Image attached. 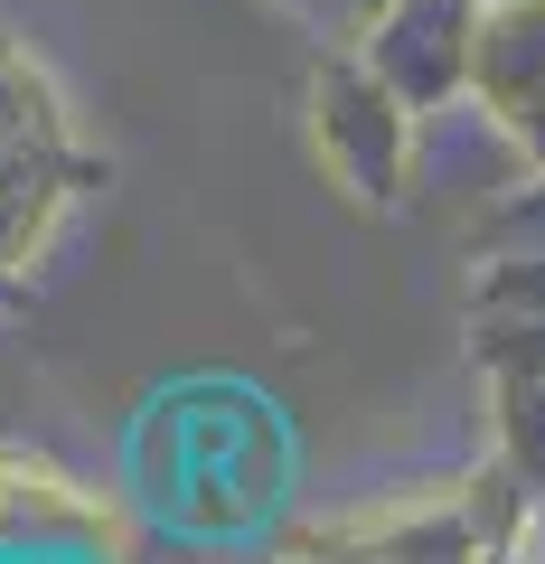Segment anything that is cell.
<instances>
[{
  "mask_svg": "<svg viewBox=\"0 0 545 564\" xmlns=\"http://www.w3.org/2000/svg\"><path fill=\"white\" fill-rule=\"evenodd\" d=\"M320 141H329V161L348 170V188L358 198H395L404 188V122H414V104L395 95V85L377 76V66H320Z\"/></svg>",
  "mask_w": 545,
  "mask_h": 564,
  "instance_id": "obj_1",
  "label": "cell"
},
{
  "mask_svg": "<svg viewBox=\"0 0 545 564\" xmlns=\"http://www.w3.org/2000/svg\"><path fill=\"white\" fill-rule=\"evenodd\" d=\"M470 47H480V10H470V0H395L367 66H377L414 113H433L443 95L470 85Z\"/></svg>",
  "mask_w": 545,
  "mask_h": 564,
  "instance_id": "obj_2",
  "label": "cell"
},
{
  "mask_svg": "<svg viewBox=\"0 0 545 564\" xmlns=\"http://www.w3.org/2000/svg\"><path fill=\"white\" fill-rule=\"evenodd\" d=\"M470 76H480L489 113H499L526 151H545V0H517V10H499V20L480 29Z\"/></svg>",
  "mask_w": 545,
  "mask_h": 564,
  "instance_id": "obj_3",
  "label": "cell"
}]
</instances>
